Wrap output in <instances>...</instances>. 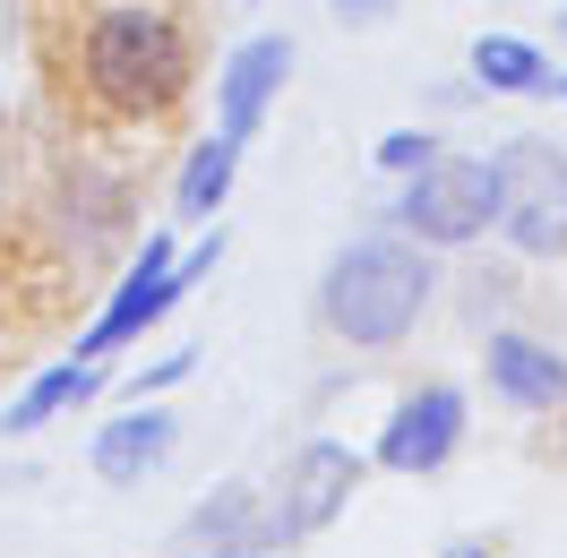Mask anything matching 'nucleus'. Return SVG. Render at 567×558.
Here are the masks:
<instances>
[{
  "label": "nucleus",
  "mask_w": 567,
  "mask_h": 558,
  "mask_svg": "<svg viewBox=\"0 0 567 558\" xmlns=\"http://www.w3.org/2000/svg\"><path fill=\"white\" fill-rule=\"evenodd\" d=\"M430 283H439V267H430V249L413 241V232H370V241H353V249L327 258L319 318L344 335V344L388 352V344H404V335L422 327Z\"/></svg>",
  "instance_id": "f257e3e1"
},
{
  "label": "nucleus",
  "mask_w": 567,
  "mask_h": 558,
  "mask_svg": "<svg viewBox=\"0 0 567 558\" xmlns=\"http://www.w3.org/2000/svg\"><path fill=\"white\" fill-rule=\"evenodd\" d=\"M78 78H86V95L104 112L146 121V112H164L189 86V35H181L173 9H155V0L95 9V27L78 43Z\"/></svg>",
  "instance_id": "f03ea898"
},
{
  "label": "nucleus",
  "mask_w": 567,
  "mask_h": 558,
  "mask_svg": "<svg viewBox=\"0 0 567 558\" xmlns=\"http://www.w3.org/2000/svg\"><path fill=\"white\" fill-rule=\"evenodd\" d=\"M395 232H413L422 249H464L498 224V173L491 155H430L422 173H404V198H395Z\"/></svg>",
  "instance_id": "7ed1b4c3"
},
{
  "label": "nucleus",
  "mask_w": 567,
  "mask_h": 558,
  "mask_svg": "<svg viewBox=\"0 0 567 558\" xmlns=\"http://www.w3.org/2000/svg\"><path fill=\"white\" fill-rule=\"evenodd\" d=\"M215 258H224V224H215V241H198L189 258L173 249V232H146L138 267L121 276V292L104 301V318H95V327L78 335V361H112L121 344H138V335H146V327H155L164 310H173L189 283H198V276H215Z\"/></svg>",
  "instance_id": "20e7f679"
},
{
  "label": "nucleus",
  "mask_w": 567,
  "mask_h": 558,
  "mask_svg": "<svg viewBox=\"0 0 567 558\" xmlns=\"http://www.w3.org/2000/svg\"><path fill=\"white\" fill-rule=\"evenodd\" d=\"M498 173V232L525 258H559L567 249V155L550 138H507L491 155Z\"/></svg>",
  "instance_id": "39448f33"
},
{
  "label": "nucleus",
  "mask_w": 567,
  "mask_h": 558,
  "mask_svg": "<svg viewBox=\"0 0 567 558\" xmlns=\"http://www.w3.org/2000/svg\"><path fill=\"white\" fill-rule=\"evenodd\" d=\"M361 482V455L336 447V438H310V447L284 464V498H276V541H310L344 516V498Z\"/></svg>",
  "instance_id": "423d86ee"
},
{
  "label": "nucleus",
  "mask_w": 567,
  "mask_h": 558,
  "mask_svg": "<svg viewBox=\"0 0 567 558\" xmlns=\"http://www.w3.org/2000/svg\"><path fill=\"white\" fill-rule=\"evenodd\" d=\"M456 447H464V395H456V386H422V395H404V404L388 413V430H379V464L404 473V482L439 473Z\"/></svg>",
  "instance_id": "0eeeda50"
},
{
  "label": "nucleus",
  "mask_w": 567,
  "mask_h": 558,
  "mask_svg": "<svg viewBox=\"0 0 567 558\" xmlns=\"http://www.w3.org/2000/svg\"><path fill=\"white\" fill-rule=\"evenodd\" d=\"M284 78H292V35H249L224 70H215V130L224 138H258V121L267 104L284 95Z\"/></svg>",
  "instance_id": "6e6552de"
},
{
  "label": "nucleus",
  "mask_w": 567,
  "mask_h": 558,
  "mask_svg": "<svg viewBox=\"0 0 567 558\" xmlns=\"http://www.w3.org/2000/svg\"><path fill=\"white\" fill-rule=\"evenodd\" d=\"M173 447H181V413H164V404L138 395V413H112L104 430H95V473H104V482H146Z\"/></svg>",
  "instance_id": "1a4fd4ad"
},
{
  "label": "nucleus",
  "mask_w": 567,
  "mask_h": 558,
  "mask_svg": "<svg viewBox=\"0 0 567 558\" xmlns=\"http://www.w3.org/2000/svg\"><path fill=\"white\" fill-rule=\"evenodd\" d=\"M491 386L516 404V413H550V404H567V361H559V344L491 335Z\"/></svg>",
  "instance_id": "9d476101"
},
{
  "label": "nucleus",
  "mask_w": 567,
  "mask_h": 558,
  "mask_svg": "<svg viewBox=\"0 0 567 558\" xmlns=\"http://www.w3.org/2000/svg\"><path fill=\"white\" fill-rule=\"evenodd\" d=\"M95 395H104V361H61V370H43V379L0 413V430H9V438H35L43 421L78 413V404H95Z\"/></svg>",
  "instance_id": "9b49d317"
},
{
  "label": "nucleus",
  "mask_w": 567,
  "mask_h": 558,
  "mask_svg": "<svg viewBox=\"0 0 567 558\" xmlns=\"http://www.w3.org/2000/svg\"><path fill=\"white\" fill-rule=\"evenodd\" d=\"M464 70H473V86H491V95H559V70L525 35H473Z\"/></svg>",
  "instance_id": "f8f14e48"
},
{
  "label": "nucleus",
  "mask_w": 567,
  "mask_h": 558,
  "mask_svg": "<svg viewBox=\"0 0 567 558\" xmlns=\"http://www.w3.org/2000/svg\"><path fill=\"white\" fill-rule=\"evenodd\" d=\"M233 173H241V138H198L189 146V164H181V180H173V215L181 224H215V207L233 198Z\"/></svg>",
  "instance_id": "ddd939ff"
},
{
  "label": "nucleus",
  "mask_w": 567,
  "mask_h": 558,
  "mask_svg": "<svg viewBox=\"0 0 567 558\" xmlns=\"http://www.w3.org/2000/svg\"><path fill=\"white\" fill-rule=\"evenodd\" d=\"M189 541H215V550H267L276 541V507H258V489L249 482H224L189 516Z\"/></svg>",
  "instance_id": "4468645a"
},
{
  "label": "nucleus",
  "mask_w": 567,
  "mask_h": 558,
  "mask_svg": "<svg viewBox=\"0 0 567 558\" xmlns=\"http://www.w3.org/2000/svg\"><path fill=\"white\" fill-rule=\"evenodd\" d=\"M430 155H439L430 130H388V138H379V164H388V173H422Z\"/></svg>",
  "instance_id": "2eb2a0df"
},
{
  "label": "nucleus",
  "mask_w": 567,
  "mask_h": 558,
  "mask_svg": "<svg viewBox=\"0 0 567 558\" xmlns=\"http://www.w3.org/2000/svg\"><path fill=\"white\" fill-rule=\"evenodd\" d=\"M336 18H344V27H388L395 0H336Z\"/></svg>",
  "instance_id": "dca6fc26"
},
{
  "label": "nucleus",
  "mask_w": 567,
  "mask_h": 558,
  "mask_svg": "<svg viewBox=\"0 0 567 558\" xmlns=\"http://www.w3.org/2000/svg\"><path fill=\"white\" fill-rule=\"evenodd\" d=\"M181 370H189V352H173V361H155V370H146V379H138V395H146V386H173Z\"/></svg>",
  "instance_id": "f3484780"
},
{
  "label": "nucleus",
  "mask_w": 567,
  "mask_h": 558,
  "mask_svg": "<svg viewBox=\"0 0 567 558\" xmlns=\"http://www.w3.org/2000/svg\"><path fill=\"white\" fill-rule=\"evenodd\" d=\"M198 558H258V550H198Z\"/></svg>",
  "instance_id": "a211bd4d"
},
{
  "label": "nucleus",
  "mask_w": 567,
  "mask_h": 558,
  "mask_svg": "<svg viewBox=\"0 0 567 558\" xmlns=\"http://www.w3.org/2000/svg\"><path fill=\"white\" fill-rule=\"evenodd\" d=\"M447 558H491V550H447Z\"/></svg>",
  "instance_id": "6ab92c4d"
},
{
  "label": "nucleus",
  "mask_w": 567,
  "mask_h": 558,
  "mask_svg": "<svg viewBox=\"0 0 567 558\" xmlns=\"http://www.w3.org/2000/svg\"><path fill=\"white\" fill-rule=\"evenodd\" d=\"M559 104H567V70H559Z\"/></svg>",
  "instance_id": "aec40b11"
}]
</instances>
